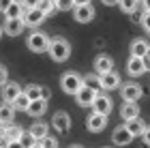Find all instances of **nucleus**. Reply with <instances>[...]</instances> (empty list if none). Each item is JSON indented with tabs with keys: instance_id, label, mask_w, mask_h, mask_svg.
<instances>
[{
	"instance_id": "nucleus-1",
	"label": "nucleus",
	"mask_w": 150,
	"mask_h": 148,
	"mask_svg": "<svg viewBox=\"0 0 150 148\" xmlns=\"http://www.w3.org/2000/svg\"><path fill=\"white\" fill-rule=\"evenodd\" d=\"M47 52H50V58L54 62H64L71 56V43L62 37H54L47 43Z\"/></svg>"
},
{
	"instance_id": "nucleus-2",
	"label": "nucleus",
	"mask_w": 150,
	"mask_h": 148,
	"mask_svg": "<svg viewBox=\"0 0 150 148\" xmlns=\"http://www.w3.org/2000/svg\"><path fill=\"white\" fill-rule=\"evenodd\" d=\"M81 86H84L81 75L75 73V71H67V73H62V77H60V88H62L64 95H75Z\"/></svg>"
},
{
	"instance_id": "nucleus-3",
	"label": "nucleus",
	"mask_w": 150,
	"mask_h": 148,
	"mask_svg": "<svg viewBox=\"0 0 150 148\" xmlns=\"http://www.w3.org/2000/svg\"><path fill=\"white\" fill-rule=\"evenodd\" d=\"M47 43H50V37H47V32H43V30L30 32L28 39H26V45H28V50L35 52V54L47 52Z\"/></svg>"
},
{
	"instance_id": "nucleus-4",
	"label": "nucleus",
	"mask_w": 150,
	"mask_h": 148,
	"mask_svg": "<svg viewBox=\"0 0 150 148\" xmlns=\"http://www.w3.org/2000/svg\"><path fill=\"white\" fill-rule=\"evenodd\" d=\"M142 95H144V90H142V86L137 82L120 84V97H122V101H139Z\"/></svg>"
},
{
	"instance_id": "nucleus-5",
	"label": "nucleus",
	"mask_w": 150,
	"mask_h": 148,
	"mask_svg": "<svg viewBox=\"0 0 150 148\" xmlns=\"http://www.w3.org/2000/svg\"><path fill=\"white\" fill-rule=\"evenodd\" d=\"M94 6L90 2H86V4H75L73 6V17H75V22H79V24H88V22H92L94 19Z\"/></svg>"
},
{
	"instance_id": "nucleus-6",
	"label": "nucleus",
	"mask_w": 150,
	"mask_h": 148,
	"mask_svg": "<svg viewBox=\"0 0 150 148\" xmlns=\"http://www.w3.org/2000/svg\"><path fill=\"white\" fill-rule=\"evenodd\" d=\"M92 110L97 112V114H103V116H110V112H112V107H114V103H112V99L107 97V95H103V92H97V97H94V101H92Z\"/></svg>"
},
{
	"instance_id": "nucleus-7",
	"label": "nucleus",
	"mask_w": 150,
	"mask_h": 148,
	"mask_svg": "<svg viewBox=\"0 0 150 148\" xmlns=\"http://www.w3.org/2000/svg\"><path fill=\"white\" fill-rule=\"evenodd\" d=\"M22 22H24V26L39 28V26L45 22V15L37 9V6H35V9H26V11H24V15H22Z\"/></svg>"
},
{
	"instance_id": "nucleus-8",
	"label": "nucleus",
	"mask_w": 150,
	"mask_h": 148,
	"mask_svg": "<svg viewBox=\"0 0 150 148\" xmlns=\"http://www.w3.org/2000/svg\"><path fill=\"white\" fill-rule=\"evenodd\" d=\"M73 97H75V103H77L79 107H90L92 101H94V97H97V90L88 88V86H81Z\"/></svg>"
},
{
	"instance_id": "nucleus-9",
	"label": "nucleus",
	"mask_w": 150,
	"mask_h": 148,
	"mask_svg": "<svg viewBox=\"0 0 150 148\" xmlns=\"http://www.w3.org/2000/svg\"><path fill=\"white\" fill-rule=\"evenodd\" d=\"M52 127L58 133H67V131L71 129V116L67 112H62V110L56 112V114H54V118H52Z\"/></svg>"
},
{
	"instance_id": "nucleus-10",
	"label": "nucleus",
	"mask_w": 150,
	"mask_h": 148,
	"mask_svg": "<svg viewBox=\"0 0 150 148\" xmlns=\"http://www.w3.org/2000/svg\"><path fill=\"white\" fill-rule=\"evenodd\" d=\"M86 127H88V131H92V133L103 131L105 127H107V116H103V114H97V112H92L90 116L86 118Z\"/></svg>"
},
{
	"instance_id": "nucleus-11",
	"label": "nucleus",
	"mask_w": 150,
	"mask_h": 148,
	"mask_svg": "<svg viewBox=\"0 0 150 148\" xmlns=\"http://www.w3.org/2000/svg\"><path fill=\"white\" fill-rule=\"evenodd\" d=\"M24 22H22V17H6V22L2 26V30H4V35H9V37H17V35H22L24 32Z\"/></svg>"
},
{
	"instance_id": "nucleus-12",
	"label": "nucleus",
	"mask_w": 150,
	"mask_h": 148,
	"mask_svg": "<svg viewBox=\"0 0 150 148\" xmlns=\"http://www.w3.org/2000/svg\"><path fill=\"white\" fill-rule=\"evenodd\" d=\"M112 142L116 146H129V144L133 142V135L129 133V129H127L125 125H120V127H116L114 133H112Z\"/></svg>"
},
{
	"instance_id": "nucleus-13",
	"label": "nucleus",
	"mask_w": 150,
	"mask_h": 148,
	"mask_svg": "<svg viewBox=\"0 0 150 148\" xmlns=\"http://www.w3.org/2000/svg\"><path fill=\"white\" fill-rule=\"evenodd\" d=\"M24 95L28 97L30 101H37V99H50L52 97V92L45 88V86H39V84H30V86H26V90H24Z\"/></svg>"
},
{
	"instance_id": "nucleus-14",
	"label": "nucleus",
	"mask_w": 150,
	"mask_h": 148,
	"mask_svg": "<svg viewBox=\"0 0 150 148\" xmlns=\"http://www.w3.org/2000/svg\"><path fill=\"white\" fill-rule=\"evenodd\" d=\"M127 71H129V75H131V77H139V75H144V73L148 71V69H146L144 58L131 56V58H129V62H127Z\"/></svg>"
},
{
	"instance_id": "nucleus-15",
	"label": "nucleus",
	"mask_w": 150,
	"mask_h": 148,
	"mask_svg": "<svg viewBox=\"0 0 150 148\" xmlns=\"http://www.w3.org/2000/svg\"><path fill=\"white\" fill-rule=\"evenodd\" d=\"M107 71H114V58L107 56V54H99V56L94 58V73L103 75Z\"/></svg>"
},
{
	"instance_id": "nucleus-16",
	"label": "nucleus",
	"mask_w": 150,
	"mask_h": 148,
	"mask_svg": "<svg viewBox=\"0 0 150 148\" xmlns=\"http://www.w3.org/2000/svg\"><path fill=\"white\" fill-rule=\"evenodd\" d=\"M120 75L116 71H107L101 75V90H116V88H120Z\"/></svg>"
},
{
	"instance_id": "nucleus-17",
	"label": "nucleus",
	"mask_w": 150,
	"mask_h": 148,
	"mask_svg": "<svg viewBox=\"0 0 150 148\" xmlns=\"http://www.w3.org/2000/svg\"><path fill=\"white\" fill-rule=\"evenodd\" d=\"M139 116V105L137 101H125V105L120 107V118L122 120H133Z\"/></svg>"
},
{
	"instance_id": "nucleus-18",
	"label": "nucleus",
	"mask_w": 150,
	"mask_h": 148,
	"mask_svg": "<svg viewBox=\"0 0 150 148\" xmlns=\"http://www.w3.org/2000/svg\"><path fill=\"white\" fill-rule=\"evenodd\" d=\"M47 112V101L45 99H37V101H30L28 110H26V114L32 118H41L43 114Z\"/></svg>"
},
{
	"instance_id": "nucleus-19",
	"label": "nucleus",
	"mask_w": 150,
	"mask_h": 148,
	"mask_svg": "<svg viewBox=\"0 0 150 148\" xmlns=\"http://www.w3.org/2000/svg\"><path fill=\"white\" fill-rule=\"evenodd\" d=\"M19 92H22V88H19L17 82H6L2 86V99H4V103H13V99H15Z\"/></svg>"
},
{
	"instance_id": "nucleus-20",
	"label": "nucleus",
	"mask_w": 150,
	"mask_h": 148,
	"mask_svg": "<svg viewBox=\"0 0 150 148\" xmlns=\"http://www.w3.org/2000/svg\"><path fill=\"white\" fill-rule=\"evenodd\" d=\"M148 52H150V43L146 41V39H135V41L131 43V56L144 58Z\"/></svg>"
},
{
	"instance_id": "nucleus-21",
	"label": "nucleus",
	"mask_w": 150,
	"mask_h": 148,
	"mask_svg": "<svg viewBox=\"0 0 150 148\" xmlns=\"http://www.w3.org/2000/svg\"><path fill=\"white\" fill-rule=\"evenodd\" d=\"M125 127L129 129V133H131L133 137H142V133H144V129H146V123L137 116V118H133V120H127Z\"/></svg>"
},
{
	"instance_id": "nucleus-22",
	"label": "nucleus",
	"mask_w": 150,
	"mask_h": 148,
	"mask_svg": "<svg viewBox=\"0 0 150 148\" xmlns=\"http://www.w3.org/2000/svg\"><path fill=\"white\" fill-rule=\"evenodd\" d=\"M13 118H15L13 105L11 103H0V123L2 125H13Z\"/></svg>"
},
{
	"instance_id": "nucleus-23",
	"label": "nucleus",
	"mask_w": 150,
	"mask_h": 148,
	"mask_svg": "<svg viewBox=\"0 0 150 148\" xmlns=\"http://www.w3.org/2000/svg\"><path fill=\"white\" fill-rule=\"evenodd\" d=\"M28 133L37 140V142H41V140H43L45 135H50V127H47L45 123H35V125H32L30 129H28Z\"/></svg>"
},
{
	"instance_id": "nucleus-24",
	"label": "nucleus",
	"mask_w": 150,
	"mask_h": 148,
	"mask_svg": "<svg viewBox=\"0 0 150 148\" xmlns=\"http://www.w3.org/2000/svg\"><path fill=\"white\" fill-rule=\"evenodd\" d=\"M81 82H84V86H88V88H92V90H101V75L99 73H88V75L81 77Z\"/></svg>"
},
{
	"instance_id": "nucleus-25",
	"label": "nucleus",
	"mask_w": 150,
	"mask_h": 148,
	"mask_svg": "<svg viewBox=\"0 0 150 148\" xmlns=\"http://www.w3.org/2000/svg\"><path fill=\"white\" fill-rule=\"evenodd\" d=\"M24 11H26V9H24V4L19 2V0H13V2L6 6L4 15H6V17H22V15H24Z\"/></svg>"
},
{
	"instance_id": "nucleus-26",
	"label": "nucleus",
	"mask_w": 150,
	"mask_h": 148,
	"mask_svg": "<svg viewBox=\"0 0 150 148\" xmlns=\"http://www.w3.org/2000/svg\"><path fill=\"white\" fill-rule=\"evenodd\" d=\"M11 105H13V110H15V112H26V110H28V105H30V99L26 97V95H24V90H22L15 99H13V103H11Z\"/></svg>"
},
{
	"instance_id": "nucleus-27",
	"label": "nucleus",
	"mask_w": 150,
	"mask_h": 148,
	"mask_svg": "<svg viewBox=\"0 0 150 148\" xmlns=\"http://www.w3.org/2000/svg\"><path fill=\"white\" fill-rule=\"evenodd\" d=\"M24 129L19 125H6V131H4V140H9V142H15V140L22 137Z\"/></svg>"
},
{
	"instance_id": "nucleus-28",
	"label": "nucleus",
	"mask_w": 150,
	"mask_h": 148,
	"mask_svg": "<svg viewBox=\"0 0 150 148\" xmlns=\"http://www.w3.org/2000/svg\"><path fill=\"white\" fill-rule=\"evenodd\" d=\"M37 9L43 13L45 17H50V15H54V11H56V2H54V0H39Z\"/></svg>"
},
{
	"instance_id": "nucleus-29",
	"label": "nucleus",
	"mask_w": 150,
	"mask_h": 148,
	"mask_svg": "<svg viewBox=\"0 0 150 148\" xmlns=\"http://www.w3.org/2000/svg\"><path fill=\"white\" fill-rule=\"evenodd\" d=\"M118 6H120L125 13L133 15V13L137 11V6H139V0H118Z\"/></svg>"
},
{
	"instance_id": "nucleus-30",
	"label": "nucleus",
	"mask_w": 150,
	"mask_h": 148,
	"mask_svg": "<svg viewBox=\"0 0 150 148\" xmlns=\"http://www.w3.org/2000/svg\"><path fill=\"white\" fill-rule=\"evenodd\" d=\"M19 144H22L24 148H32V146L37 144V140L32 137V135H30L28 131H24V133H22V137H19Z\"/></svg>"
},
{
	"instance_id": "nucleus-31",
	"label": "nucleus",
	"mask_w": 150,
	"mask_h": 148,
	"mask_svg": "<svg viewBox=\"0 0 150 148\" xmlns=\"http://www.w3.org/2000/svg\"><path fill=\"white\" fill-rule=\"evenodd\" d=\"M56 2V11H73L75 2L73 0H54Z\"/></svg>"
},
{
	"instance_id": "nucleus-32",
	"label": "nucleus",
	"mask_w": 150,
	"mask_h": 148,
	"mask_svg": "<svg viewBox=\"0 0 150 148\" xmlns=\"http://www.w3.org/2000/svg\"><path fill=\"white\" fill-rule=\"evenodd\" d=\"M39 144L43 146V148H58V140H56V137H52V135H45Z\"/></svg>"
},
{
	"instance_id": "nucleus-33",
	"label": "nucleus",
	"mask_w": 150,
	"mask_h": 148,
	"mask_svg": "<svg viewBox=\"0 0 150 148\" xmlns=\"http://www.w3.org/2000/svg\"><path fill=\"white\" fill-rule=\"evenodd\" d=\"M6 82H9V71L4 64H0V86H4Z\"/></svg>"
},
{
	"instance_id": "nucleus-34",
	"label": "nucleus",
	"mask_w": 150,
	"mask_h": 148,
	"mask_svg": "<svg viewBox=\"0 0 150 148\" xmlns=\"http://www.w3.org/2000/svg\"><path fill=\"white\" fill-rule=\"evenodd\" d=\"M142 26H144L146 32H150V11H146L144 15H142Z\"/></svg>"
},
{
	"instance_id": "nucleus-35",
	"label": "nucleus",
	"mask_w": 150,
	"mask_h": 148,
	"mask_svg": "<svg viewBox=\"0 0 150 148\" xmlns=\"http://www.w3.org/2000/svg\"><path fill=\"white\" fill-rule=\"evenodd\" d=\"M19 2L24 4V9H35V6L39 4V0H19Z\"/></svg>"
},
{
	"instance_id": "nucleus-36",
	"label": "nucleus",
	"mask_w": 150,
	"mask_h": 148,
	"mask_svg": "<svg viewBox=\"0 0 150 148\" xmlns=\"http://www.w3.org/2000/svg\"><path fill=\"white\" fill-rule=\"evenodd\" d=\"M142 140H144V144H148V146H150V127H148V125H146L144 133H142Z\"/></svg>"
},
{
	"instance_id": "nucleus-37",
	"label": "nucleus",
	"mask_w": 150,
	"mask_h": 148,
	"mask_svg": "<svg viewBox=\"0 0 150 148\" xmlns=\"http://www.w3.org/2000/svg\"><path fill=\"white\" fill-rule=\"evenodd\" d=\"M11 2H13V0H0V11L4 13V11H6V6H9Z\"/></svg>"
},
{
	"instance_id": "nucleus-38",
	"label": "nucleus",
	"mask_w": 150,
	"mask_h": 148,
	"mask_svg": "<svg viewBox=\"0 0 150 148\" xmlns=\"http://www.w3.org/2000/svg\"><path fill=\"white\" fill-rule=\"evenodd\" d=\"M6 148H24V146L19 144V140H15V142H9V144H6Z\"/></svg>"
},
{
	"instance_id": "nucleus-39",
	"label": "nucleus",
	"mask_w": 150,
	"mask_h": 148,
	"mask_svg": "<svg viewBox=\"0 0 150 148\" xmlns=\"http://www.w3.org/2000/svg\"><path fill=\"white\" fill-rule=\"evenodd\" d=\"M101 2H103L105 6H116V4H118V0H101Z\"/></svg>"
},
{
	"instance_id": "nucleus-40",
	"label": "nucleus",
	"mask_w": 150,
	"mask_h": 148,
	"mask_svg": "<svg viewBox=\"0 0 150 148\" xmlns=\"http://www.w3.org/2000/svg\"><path fill=\"white\" fill-rule=\"evenodd\" d=\"M142 6H144V11H150V0H139Z\"/></svg>"
},
{
	"instance_id": "nucleus-41",
	"label": "nucleus",
	"mask_w": 150,
	"mask_h": 148,
	"mask_svg": "<svg viewBox=\"0 0 150 148\" xmlns=\"http://www.w3.org/2000/svg\"><path fill=\"white\" fill-rule=\"evenodd\" d=\"M144 62H146V69H150V52L144 56Z\"/></svg>"
},
{
	"instance_id": "nucleus-42",
	"label": "nucleus",
	"mask_w": 150,
	"mask_h": 148,
	"mask_svg": "<svg viewBox=\"0 0 150 148\" xmlns=\"http://www.w3.org/2000/svg\"><path fill=\"white\" fill-rule=\"evenodd\" d=\"M4 131H6V125L0 123V137H4Z\"/></svg>"
},
{
	"instance_id": "nucleus-43",
	"label": "nucleus",
	"mask_w": 150,
	"mask_h": 148,
	"mask_svg": "<svg viewBox=\"0 0 150 148\" xmlns=\"http://www.w3.org/2000/svg\"><path fill=\"white\" fill-rule=\"evenodd\" d=\"M75 4H86V2H90V0H73Z\"/></svg>"
},
{
	"instance_id": "nucleus-44",
	"label": "nucleus",
	"mask_w": 150,
	"mask_h": 148,
	"mask_svg": "<svg viewBox=\"0 0 150 148\" xmlns=\"http://www.w3.org/2000/svg\"><path fill=\"white\" fill-rule=\"evenodd\" d=\"M69 148H84V146H79V144H73V146H69Z\"/></svg>"
},
{
	"instance_id": "nucleus-45",
	"label": "nucleus",
	"mask_w": 150,
	"mask_h": 148,
	"mask_svg": "<svg viewBox=\"0 0 150 148\" xmlns=\"http://www.w3.org/2000/svg\"><path fill=\"white\" fill-rule=\"evenodd\" d=\"M2 35H4V30H2V26H0V39H2Z\"/></svg>"
},
{
	"instance_id": "nucleus-46",
	"label": "nucleus",
	"mask_w": 150,
	"mask_h": 148,
	"mask_svg": "<svg viewBox=\"0 0 150 148\" xmlns=\"http://www.w3.org/2000/svg\"><path fill=\"white\" fill-rule=\"evenodd\" d=\"M32 148H43V146H41V144H39V142H37V144H35V146H32Z\"/></svg>"
},
{
	"instance_id": "nucleus-47",
	"label": "nucleus",
	"mask_w": 150,
	"mask_h": 148,
	"mask_svg": "<svg viewBox=\"0 0 150 148\" xmlns=\"http://www.w3.org/2000/svg\"><path fill=\"white\" fill-rule=\"evenodd\" d=\"M103 148H110V146H103Z\"/></svg>"
}]
</instances>
